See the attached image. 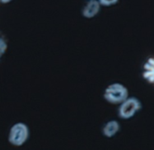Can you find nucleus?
<instances>
[{
    "mask_svg": "<svg viewBox=\"0 0 154 150\" xmlns=\"http://www.w3.org/2000/svg\"><path fill=\"white\" fill-rule=\"evenodd\" d=\"M12 0H0V3H2V4H8L9 2H11Z\"/></svg>",
    "mask_w": 154,
    "mask_h": 150,
    "instance_id": "obj_9",
    "label": "nucleus"
},
{
    "mask_svg": "<svg viewBox=\"0 0 154 150\" xmlns=\"http://www.w3.org/2000/svg\"><path fill=\"white\" fill-rule=\"evenodd\" d=\"M142 107L140 101L136 97H127L122 103L120 104L118 109L119 116L122 119H129L135 116V114L140 111Z\"/></svg>",
    "mask_w": 154,
    "mask_h": 150,
    "instance_id": "obj_3",
    "label": "nucleus"
},
{
    "mask_svg": "<svg viewBox=\"0 0 154 150\" xmlns=\"http://www.w3.org/2000/svg\"><path fill=\"white\" fill-rule=\"evenodd\" d=\"M29 127L23 122L14 124L8 133V141L14 146H22L29 138Z\"/></svg>",
    "mask_w": 154,
    "mask_h": 150,
    "instance_id": "obj_2",
    "label": "nucleus"
},
{
    "mask_svg": "<svg viewBox=\"0 0 154 150\" xmlns=\"http://www.w3.org/2000/svg\"><path fill=\"white\" fill-rule=\"evenodd\" d=\"M142 78L149 84L154 85V56L149 57L142 66Z\"/></svg>",
    "mask_w": 154,
    "mask_h": 150,
    "instance_id": "obj_4",
    "label": "nucleus"
},
{
    "mask_svg": "<svg viewBox=\"0 0 154 150\" xmlns=\"http://www.w3.org/2000/svg\"><path fill=\"white\" fill-rule=\"evenodd\" d=\"M101 9V5L98 0H89L83 8L82 14L86 18H93L98 15Z\"/></svg>",
    "mask_w": 154,
    "mask_h": 150,
    "instance_id": "obj_5",
    "label": "nucleus"
},
{
    "mask_svg": "<svg viewBox=\"0 0 154 150\" xmlns=\"http://www.w3.org/2000/svg\"><path fill=\"white\" fill-rule=\"evenodd\" d=\"M103 97L107 102L113 105H118L129 97V91L128 88L122 84L113 83L105 88Z\"/></svg>",
    "mask_w": 154,
    "mask_h": 150,
    "instance_id": "obj_1",
    "label": "nucleus"
},
{
    "mask_svg": "<svg viewBox=\"0 0 154 150\" xmlns=\"http://www.w3.org/2000/svg\"><path fill=\"white\" fill-rule=\"evenodd\" d=\"M121 129L120 123L116 120H110L108 121L103 127V134L104 136L111 138L113 137Z\"/></svg>",
    "mask_w": 154,
    "mask_h": 150,
    "instance_id": "obj_6",
    "label": "nucleus"
},
{
    "mask_svg": "<svg viewBox=\"0 0 154 150\" xmlns=\"http://www.w3.org/2000/svg\"><path fill=\"white\" fill-rule=\"evenodd\" d=\"M8 48V41L5 36L0 32V59L5 55Z\"/></svg>",
    "mask_w": 154,
    "mask_h": 150,
    "instance_id": "obj_7",
    "label": "nucleus"
},
{
    "mask_svg": "<svg viewBox=\"0 0 154 150\" xmlns=\"http://www.w3.org/2000/svg\"><path fill=\"white\" fill-rule=\"evenodd\" d=\"M99 3L101 6H103V7H111V6H113L115 4H117L120 0H98Z\"/></svg>",
    "mask_w": 154,
    "mask_h": 150,
    "instance_id": "obj_8",
    "label": "nucleus"
}]
</instances>
